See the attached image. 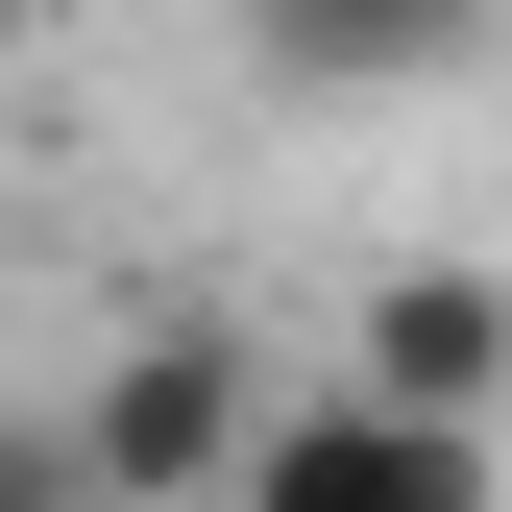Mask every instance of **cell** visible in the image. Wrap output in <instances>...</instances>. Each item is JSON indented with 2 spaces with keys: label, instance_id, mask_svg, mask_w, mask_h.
<instances>
[{
  "label": "cell",
  "instance_id": "cell-1",
  "mask_svg": "<svg viewBox=\"0 0 512 512\" xmlns=\"http://www.w3.org/2000/svg\"><path fill=\"white\" fill-rule=\"evenodd\" d=\"M244 415H269V366H244V317H147V342H98L74 366V488L98 512H220V464H244Z\"/></svg>",
  "mask_w": 512,
  "mask_h": 512
},
{
  "label": "cell",
  "instance_id": "cell-2",
  "mask_svg": "<svg viewBox=\"0 0 512 512\" xmlns=\"http://www.w3.org/2000/svg\"><path fill=\"white\" fill-rule=\"evenodd\" d=\"M220 512H488V415H391L366 366L342 391H269L244 464H220Z\"/></svg>",
  "mask_w": 512,
  "mask_h": 512
},
{
  "label": "cell",
  "instance_id": "cell-3",
  "mask_svg": "<svg viewBox=\"0 0 512 512\" xmlns=\"http://www.w3.org/2000/svg\"><path fill=\"white\" fill-rule=\"evenodd\" d=\"M342 366H366L391 415H512V269L391 244V269H366V317H342Z\"/></svg>",
  "mask_w": 512,
  "mask_h": 512
},
{
  "label": "cell",
  "instance_id": "cell-4",
  "mask_svg": "<svg viewBox=\"0 0 512 512\" xmlns=\"http://www.w3.org/2000/svg\"><path fill=\"white\" fill-rule=\"evenodd\" d=\"M464 49H488V0H244V74L269 98H415Z\"/></svg>",
  "mask_w": 512,
  "mask_h": 512
},
{
  "label": "cell",
  "instance_id": "cell-5",
  "mask_svg": "<svg viewBox=\"0 0 512 512\" xmlns=\"http://www.w3.org/2000/svg\"><path fill=\"white\" fill-rule=\"evenodd\" d=\"M0 512H98V488H74V439H49V415H0Z\"/></svg>",
  "mask_w": 512,
  "mask_h": 512
},
{
  "label": "cell",
  "instance_id": "cell-6",
  "mask_svg": "<svg viewBox=\"0 0 512 512\" xmlns=\"http://www.w3.org/2000/svg\"><path fill=\"white\" fill-rule=\"evenodd\" d=\"M0 74H25V0H0Z\"/></svg>",
  "mask_w": 512,
  "mask_h": 512
}]
</instances>
